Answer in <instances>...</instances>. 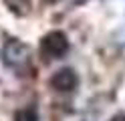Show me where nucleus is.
I'll return each instance as SVG.
<instances>
[{"label":"nucleus","instance_id":"obj_1","mask_svg":"<svg viewBox=\"0 0 125 121\" xmlns=\"http://www.w3.org/2000/svg\"><path fill=\"white\" fill-rule=\"evenodd\" d=\"M69 48H71V44H69V38L62 30H51L41 38V55L49 61L62 59L69 53Z\"/></svg>","mask_w":125,"mask_h":121},{"label":"nucleus","instance_id":"obj_2","mask_svg":"<svg viewBox=\"0 0 125 121\" xmlns=\"http://www.w3.org/2000/svg\"><path fill=\"white\" fill-rule=\"evenodd\" d=\"M2 59L14 71H22L30 63V48L18 38H10L2 48Z\"/></svg>","mask_w":125,"mask_h":121},{"label":"nucleus","instance_id":"obj_3","mask_svg":"<svg viewBox=\"0 0 125 121\" xmlns=\"http://www.w3.org/2000/svg\"><path fill=\"white\" fill-rule=\"evenodd\" d=\"M49 85L54 89V91H61V93H71L79 87V75L73 71V69H59L54 71L51 79H49Z\"/></svg>","mask_w":125,"mask_h":121},{"label":"nucleus","instance_id":"obj_4","mask_svg":"<svg viewBox=\"0 0 125 121\" xmlns=\"http://www.w3.org/2000/svg\"><path fill=\"white\" fill-rule=\"evenodd\" d=\"M20 121H38V113L34 107H26L20 113Z\"/></svg>","mask_w":125,"mask_h":121},{"label":"nucleus","instance_id":"obj_5","mask_svg":"<svg viewBox=\"0 0 125 121\" xmlns=\"http://www.w3.org/2000/svg\"><path fill=\"white\" fill-rule=\"evenodd\" d=\"M6 2H8V6L12 10H16V6H20V8H24L28 12V0H6Z\"/></svg>","mask_w":125,"mask_h":121},{"label":"nucleus","instance_id":"obj_6","mask_svg":"<svg viewBox=\"0 0 125 121\" xmlns=\"http://www.w3.org/2000/svg\"><path fill=\"white\" fill-rule=\"evenodd\" d=\"M111 121H125V113H117V115H115Z\"/></svg>","mask_w":125,"mask_h":121},{"label":"nucleus","instance_id":"obj_7","mask_svg":"<svg viewBox=\"0 0 125 121\" xmlns=\"http://www.w3.org/2000/svg\"><path fill=\"white\" fill-rule=\"evenodd\" d=\"M44 2H49V4H57L59 0H44Z\"/></svg>","mask_w":125,"mask_h":121}]
</instances>
